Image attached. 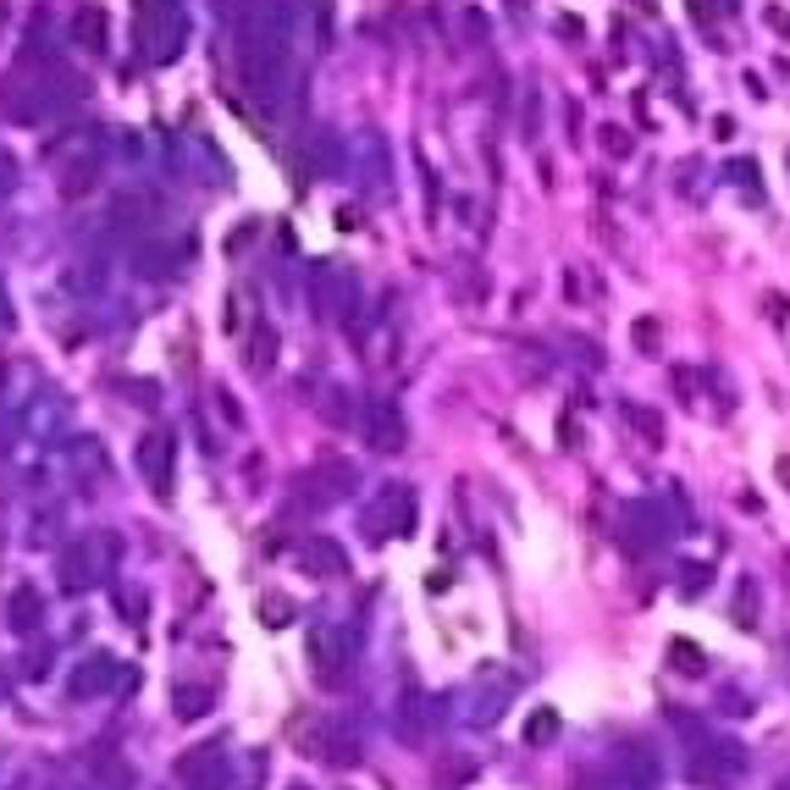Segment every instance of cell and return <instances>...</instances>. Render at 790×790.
I'll list each match as a JSON object with an SVG mask.
<instances>
[{
    "mask_svg": "<svg viewBox=\"0 0 790 790\" xmlns=\"http://www.w3.org/2000/svg\"><path fill=\"white\" fill-rule=\"evenodd\" d=\"M238 83L260 111H283L294 89V6L288 0H249L233 22Z\"/></svg>",
    "mask_w": 790,
    "mask_h": 790,
    "instance_id": "obj_1",
    "label": "cell"
},
{
    "mask_svg": "<svg viewBox=\"0 0 790 790\" xmlns=\"http://www.w3.org/2000/svg\"><path fill=\"white\" fill-rule=\"evenodd\" d=\"M83 100V78L78 72H67V67H56V61H17L11 72H6V83H0V111H6V122H17V128H39V122H50V117H61V111H72Z\"/></svg>",
    "mask_w": 790,
    "mask_h": 790,
    "instance_id": "obj_2",
    "label": "cell"
},
{
    "mask_svg": "<svg viewBox=\"0 0 790 790\" xmlns=\"http://www.w3.org/2000/svg\"><path fill=\"white\" fill-rule=\"evenodd\" d=\"M188 45L182 0H139V56L150 67H171Z\"/></svg>",
    "mask_w": 790,
    "mask_h": 790,
    "instance_id": "obj_3",
    "label": "cell"
},
{
    "mask_svg": "<svg viewBox=\"0 0 790 790\" xmlns=\"http://www.w3.org/2000/svg\"><path fill=\"white\" fill-rule=\"evenodd\" d=\"M685 774H691V786L735 790L741 774H747V747H741L735 735H702V741H691Z\"/></svg>",
    "mask_w": 790,
    "mask_h": 790,
    "instance_id": "obj_4",
    "label": "cell"
},
{
    "mask_svg": "<svg viewBox=\"0 0 790 790\" xmlns=\"http://www.w3.org/2000/svg\"><path fill=\"white\" fill-rule=\"evenodd\" d=\"M111 536H78L72 547H61V559H56V581H61V592H72V598H83V592H95V586H106V575H111Z\"/></svg>",
    "mask_w": 790,
    "mask_h": 790,
    "instance_id": "obj_5",
    "label": "cell"
},
{
    "mask_svg": "<svg viewBox=\"0 0 790 790\" xmlns=\"http://www.w3.org/2000/svg\"><path fill=\"white\" fill-rule=\"evenodd\" d=\"M354 486H359L354 460H320V465H310V471L299 475V497H305L310 508H337V503H348Z\"/></svg>",
    "mask_w": 790,
    "mask_h": 790,
    "instance_id": "obj_6",
    "label": "cell"
},
{
    "mask_svg": "<svg viewBox=\"0 0 790 790\" xmlns=\"http://www.w3.org/2000/svg\"><path fill=\"white\" fill-rule=\"evenodd\" d=\"M415 531V492L409 486H382L376 503L365 508V536L371 542H393Z\"/></svg>",
    "mask_w": 790,
    "mask_h": 790,
    "instance_id": "obj_7",
    "label": "cell"
},
{
    "mask_svg": "<svg viewBox=\"0 0 790 790\" xmlns=\"http://www.w3.org/2000/svg\"><path fill=\"white\" fill-rule=\"evenodd\" d=\"M359 432H365V443H371L376 454H398V448L409 443L404 409H398V398H387V393L365 398V409H359Z\"/></svg>",
    "mask_w": 790,
    "mask_h": 790,
    "instance_id": "obj_8",
    "label": "cell"
},
{
    "mask_svg": "<svg viewBox=\"0 0 790 790\" xmlns=\"http://www.w3.org/2000/svg\"><path fill=\"white\" fill-rule=\"evenodd\" d=\"M177 786L182 790H227V747L221 741H194L177 758Z\"/></svg>",
    "mask_w": 790,
    "mask_h": 790,
    "instance_id": "obj_9",
    "label": "cell"
},
{
    "mask_svg": "<svg viewBox=\"0 0 790 790\" xmlns=\"http://www.w3.org/2000/svg\"><path fill=\"white\" fill-rule=\"evenodd\" d=\"M122 680H128V674H122V663H117L111 652H89V658L72 669L67 697H72V702H100V697H111Z\"/></svg>",
    "mask_w": 790,
    "mask_h": 790,
    "instance_id": "obj_10",
    "label": "cell"
},
{
    "mask_svg": "<svg viewBox=\"0 0 790 790\" xmlns=\"http://www.w3.org/2000/svg\"><path fill=\"white\" fill-rule=\"evenodd\" d=\"M134 465L150 481L156 497H171V471H177V437L171 432H145L139 448H134Z\"/></svg>",
    "mask_w": 790,
    "mask_h": 790,
    "instance_id": "obj_11",
    "label": "cell"
},
{
    "mask_svg": "<svg viewBox=\"0 0 790 790\" xmlns=\"http://www.w3.org/2000/svg\"><path fill=\"white\" fill-rule=\"evenodd\" d=\"M348 658H354V646H348L343 631H332V625H316V631H310V669H316L320 685H343Z\"/></svg>",
    "mask_w": 790,
    "mask_h": 790,
    "instance_id": "obj_12",
    "label": "cell"
},
{
    "mask_svg": "<svg viewBox=\"0 0 790 790\" xmlns=\"http://www.w3.org/2000/svg\"><path fill=\"white\" fill-rule=\"evenodd\" d=\"M310 305H316L320 320H337L343 316V305H354V283H348L332 260L310 266Z\"/></svg>",
    "mask_w": 790,
    "mask_h": 790,
    "instance_id": "obj_13",
    "label": "cell"
},
{
    "mask_svg": "<svg viewBox=\"0 0 790 790\" xmlns=\"http://www.w3.org/2000/svg\"><path fill=\"white\" fill-rule=\"evenodd\" d=\"M305 166H310V177H337L343 166H348V150H343V139L332 134V128H310V139H305Z\"/></svg>",
    "mask_w": 790,
    "mask_h": 790,
    "instance_id": "obj_14",
    "label": "cell"
},
{
    "mask_svg": "<svg viewBox=\"0 0 790 790\" xmlns=\"http://www.w3.org/2000/svg\"><path fill=\"white\" fill-rule=\"evenodd\" d=\"M111 33V17H106V6H78L72 11V45H83L89 56H106V39Z\"/></svg>",
    "mask_w": 790,
    "mask_h": 790,
    "instance_id": "obj_15",
    "label": "cell"
},
{
    "mask_svg": "<svg viewBox=\"0 0 790 790\" xmlns=\"http://www.w3.org/2000/svg\"><path fill=\"white\" fill-rule=\"evenodd\" d=\"M393 724H398V735H404L409 747H421V741H426V724H432V702H426L421 691H404V697H398Z\"/></svg>",
    "mask_w": 790,
    "mask_h": 790,
    "instance_id": "obj_16",
    "label": "cell"
},
{
    "mask_svg": "<svg viewBox=\"0 0 790 790\" xmlns=\"http://www.w3.org/2000/svg\"><path fill=\"white\" fill-rule=\"evenodd\" d=\"M39 620H45V598H39V586H17L11 598H6V625L17 635L39 631Z\"/></svg>",
    "mask_w": 790,
    "mask_h": 790,
    "instance_id": "obj_17",
    "label": "cell"
},
{
    "mask_svg": "<svg viewBox=\"0 0 790 790\" xmlns=\"http://www.w3.org/2000/svg\"><path fill=\"white\" fill-rule=\"evenodd\" d=\"M216 708V691L210 685H199V680H182V685H171V713L182 719V724H199L205 713Z\"/></svg>",
    "mask_w": 790,
    "mask_h": 790,
    "instance_id": "obj_18",
    "label": "cell"
},
{
    "mask_svg": "<svg viewBox=\"0 0 790 790\" xmlns=\"http://www.w3.org/2000/svg\"><path fill=\"white\" fill-rule=\"evenodd\" d=\"M299 564H305L310 575H343V570H348V553H343L332 536H310V542L299 547Z\"/></svg>",
    "mask_w": 790,
    "mask_h": 790,
    "instance_id": "obj_19",
    "label": "cell"
},
{
    "mask_svg": "<svg viewBox=\"0 0 790 790\" xmlns=\"http://www.w3.org/2000/svg\"><path fill=\"white\" fill-rule=\"evenodd\" d=\"M177 244H145V249H134V271L139 277H150V283H166V277H177Z\"/></svg>",
    "mask_w": 790,
    "mask_h": 790,
    "instance_id": "obj_20",
    "label": "cell"
},
{
    "mask_svg": "<svg viewBox=\"0 0 790 790\" xmlns=\"http://www.w3.org/2000/svg\"><path fill=\"white\" fill-rule=\"evenodd\" d=\"M100 182V160L95 156H83V160H67L61 171H56V188L67 194V199H83L89 188Z\"/></svg>",
    "mask_w": 790,
    "mask_h": 790,
    "instance_id": "obj_21",
    "label": "cell"
},
{
    "mask_svg": "<svg viewBox=\"0 0 790 790\" xmlns=\"http://www.w3.org/2000/svg\"><path fill=\"white\" fill-rule=\"evenodd\" d=\"M111 221H117V233H145L156 216H150V199H145V194H122V199L111 205Z\"/></svg>",
    "mask_w": 790,
    "mask_h": 790,
    "instance_id": "obj_22",
    "label": "cell"
},
{
    "mask_svg": "<svg viewBox=\"0 0 790 790\" xmlns=\"http://www.w3.org/2000/svg\"><path fill=\"white\" fill-rule=\"evenodd\" d=\"M620 421L631 426L641 443H663V437H669V432H663V415H658V409H646V404H631V398L620 404Z\"/></svg>",
    "mask_w": 790,
    "mask_h": 790,
    "instance_id": "obj_23",
    "label": "cell"
},
{
    "mask_svg": "<svg viewBox=\"0 0 790 790\" xmlns=\"http://www.w3.org/2000/svg\"><path fill=\"white\" fill-rule=\"evenodd\" d=\"M359 150H365V182L382 188L387 182V145H382V134H359Z\"/></svg>",
    "mask_w": 790,
    "mask_h": 790,
    "instance_id": "obj_24",
    "label": "cell"
},
{
    "mask_svg": "<svg viewBox=\"0 0 790 790\" xmlns=\"http://www.w3.org/2000/svg\"><path fill=\"white\" fill-rule=\"evenodd\" d=\"M559 741V713L553 708H536L531 719H525V747H553Z\"/></svg>",
    "mask_w": 790,
    "mask_h": 790,
    "instance_id": "obj_25",
    "label": "cell"
},
{
    "mask_svg": "<svg viewBox=\"0 0 790 790\" xmlns=\"http://www.w3.org/2000/svg\"><path fill=\"white\" fill-rule=\"evenodd\" d=\"M277 359V326H255V337H249V371H266Z\"/></svg>",
    "mask_w": 790,
    "mask_h": 790,
    "instance_id": "obj_26",
    "label": "cell"
},
{
    "mask_svg": "<svg viewBox=\"0 0 790 790\" xmlns=\"http://www.w3.org/2000/svg\"><path fill=\"white\" fill-rule=\"evenodd\" d=\"M288 620H294V603H288V598H260V625L283 631Z\"/></svg>",
    "mask_w": 790,
    "mask_h": 790,
    "instance_id": "obj_27",
    "label": "cell"
},
{
    "mask_svg": "<svg viewBox=\"0 0 790 790\" xmlns=\"http://www.w3.org/2000/svg\"><path fill=\"white\" fill-rule=\"evenodd\" d=\"M471 774H475V758H448V763L437 769V786H443V790H448V786H465Z\"/></svg>",
    "mask_w": 790,
    "mask_h": 790,
    "instance_id": "obj_28",
    "label": "cell"
},
{
    "mask_svg": "<svg viewBox=\"0 0 790 790\" xmlns=\"http://www.w3.org/2000/svg\"><path fill=\"white\" fill-rule=\"evenodd\" d=\"M631 337H635V348H641V354H658V337H663V326H658L652 316H641V320L631 326Z\"/></svg>",
    "mask_w": 790,
    "mask_h": 790,
    "instance_id": "obj_29",
    "label": "cell"
},
{
    "mask_svg": "<svg viewBox=\"0 0 790 790\" xmlns=\"http://www.w3.org/2000/svg\"><path fill=\"white\" fill-rule=\"evenodd\" d=\"M320 415H326L332 426H343V421H354V409H348V398H343V387H332V393L320 398Z\"/></svg>",
    "mask_w": 790,
    "mask_h": 790,
    "instance_id": "obj_30",
    "label": "cell"
},
{
    "mask_svg": "<svg viewBox=\"0 0 790 790\" xmlns=\"http://www.w3.org/2000/svg\"><path fill=\"white\" fill-rule=\"evenodd\" d=\"M674 669H680V674H702L708 663L697 658V646H691V641H674Z\"/></svg>",
    "mask_w": 790,
    "mask_h": 790,
    "instance_id": "obj_31",
    "label": "cell"
},
{
    "mask_svg": "<svg viewBox=\"0 0 790 790\" xmlns=\"http://www.w3.org/2000/svg\"><path fill=\"white\" fill-rule=\"evenodd\" d=\"M316 6V45L326 50L332 45V0H310Z\"/></svg>",
    "mask_w": 790,
    "mask_h": 790,
    "instance_id": "obj_32",
    "label": "cell"
},
{
    "mask_svg": "<svg viewBox=\"0 0 790 790\" xmlns=\"http://www.w3.org/2000/svg\"><path fill=\"white\" fill-rule=\"evenodd\" d=\"M685 570H691V575L680 581V592H685V598H697V592H702V581H713V570H708V564H685Z\"/></svg>",
    "mask_w": 790,
    "mask_h": 790,
    "instance_id": "obj_33",
    "label": "cell"
},
{
    "mask_svg": "<svg viewBox=\"0 0 790 790\" xmlns=\"http://www.w3.org/2000/svg\"><path fill=\"white\" fill-rule=\"evenodd\" d=\"M763 22H769L774 33H790V11H786V6H769V11H763Z\"/></svg>",
    "mask_w": 790,
    "mask_h": 790,
    "instance_id": "obj_34",
    "label": "cell"
},
{
    "mask_svg": "<svg viewBox=\"0 0 790 790\" xmlns=\"http://www.w3.org/2000/svg\"><path fill=\"white\" fill-rule=\"evenodd\" d=\"M11 182H17V160L0 150V188H11Z\"/></svg>",
    "mask_w": 790,
    "mask_h": 790,
    "instance_id": "obj_35",
    "label": "cell"
},
{
    "mask_svg": "<svg viewBox=\"0 0 790 790\" xmlns=\"http://www.w3.org/2000/svg\"><path fill=\"white\" fill-rule=\"evenodd\" d=\"M603 145H609L614 156H625V150H631V139H625V134H603Z\"/></svg>",
    "mask_w": 790,
    "mask_h": 790,
    "instance_id": "obj_36",
    "label": "cell"
},
{
    "mask_svg": "<svg viewBox=\"0 0 790 790\" xmlns=\"http://www.w3.org/2000/svg\"><path fill=\"white\" fill-rule=\"evenodd\" d=\"M6 17H11V0H0V28H6Z\"/></svg>",
    "mask_w": 790,
    "mask_h": 790,
    "instance_id": "obj_37",
    "label": "cell"
},
{
    "mask_svg": "<svg viewBox=\"0 0 790 790\" xmlns=\"http://www.w3.org/2000/svg\"><path fill=\"white\" fill-rule=\"evenodd\" d=\"M294 790H305V786H294Z\"/></svg>",
    "mask_w": 790,
    "mask_h": 790,
    "instance_id": "obj_38",
    "label": "cell"
},
{
    "mask_svg": "<svg viewBox=\"0 0 790 790\" xmlns=\"http://www.w3.org/2000/svg\"><path fill=\"white\" fill-rule=\"evenodd\" d=\"M786 790H790V780H786Z\"/></svg>",
    "mask_w": 790,
    "mask_h": 790,
    "instance_id": "obj_39",
    "label": "cell"
}]
</instances>
